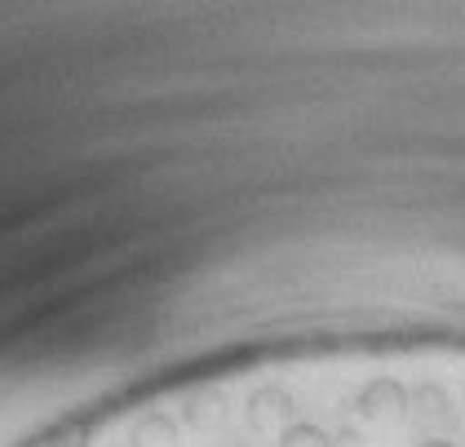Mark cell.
Wrapping results in <instances>:
<instances>
[{
    "label": "cell",
    "instance_id": "6da1fadb",
    "mask_svg": "<svg viewBox=\"0 0 465 447\" xmlns=\"http://www.w3.org/2000/svg\"><path fill=\"white\" fill-rule=\"evenodd\" d=\"M408 408H412V390L394 377H372L355 394L359 421H368V425H377V430L403 425V421H408Z\"/></svg>",
    "mask_w": 465,
    "mask_h": 447
},
{
    "label": "cell",
    "instance_id": "7a4b0ae2",
    "mask_svg": "<svg viewBox=\"0 0 465 447\" xmlns=\"http://www.w3.org/2000/svg\"><path fill=\"white\" fill-rule=\"evenodd\" d=\"M408 421L426 434V439H448L457 430V403L448 394V385L439 381H421L412 385V408H408Z\"/></svg>",
    "mask_w": 465,
    "mask_h": 447
},
{
    "label": "cell",
    "instance_id": "3957f363",
    "mask_svg": "<svg viewBox=\"0 0 465 447\" xmlns=\"http://www.w3.org/2000/svg\"><path fill=\"white\" fill-rule=\"evenodd\" d=\"M244 421H249L257 434H284L288 425L297 421V399L288 394L284 385H262V390H252L249 403H244Z\"/></svg>",
    "mask_w": 465,
    "mask_h": 447
},
{
    "label": "cell",
    "instance_id": "277c9868",
    "mask_svg": "<svg viewBox=\"0 0 465 447\" xmlns=\"http://www.w3.org/2000/svg\"><path fill=\"white\" fill-rule=\"evenodd\" d=\"M129 443H134V447H178V425H173V416L146 412L143 421L134 425Z\"/></svg>",
    "mask_w": 465,
    "mask_h": 447
},
{
    "label": "cell",
    "instance_id": "5b68a950",
    "mask_svg": "<svg viewBox=\"0 0 465 447\" xmlns=\"http://www.w3.org/2000/svg\"><path fill=\"white\" fill-rule=\"evenodd\" d=\"M27 447H89V421H58Z\"/></svg>",
    "mask_w": 465,
    "mask_h": 447
},
{
    "label": "cell",
    "instance_id": "8992f818",
    "mask_svg": "<svg viewBox=\"0 0 465 447\" xmlns=\"http://www.w3.org/2000/svg\"><path fill=\"white\" fill-rule=\"evenodd\" d=\"M182 416H186L195 430H204V425H217V421L226 416V403H222V394L204 390V394H191V399H186V412Z\"/></svg>",
    "mask_w": 465,
    "mask_h": 447
},
{
    "label": "cell",
    "instance_id": "52a82bcc",
    "mask_svg": "<svg viewBox=\"0 0 465 447\" xmlns=\"http://www.w3.org/2000/svg\"><path fill=\"white\" fill-rule=\"evenodd\" d=\"M280 447H332V439L323 434L320 425H311V421H292L280 434Z\"/></svg>",
    "mask_w": 465,
    "mask_h": 447
},
{
    "label": "cell",
    "instance_id": "ba28073f",
    "mask_svg": "<svg viewBox=\"0 0 465 447\" xmlns=\"http://www.w3.org/2000/svg\"><path fill=\"white\" fill-rule=\"evenodd\" d=\"M417 447H457V443H448V439H426V443H417Z\"/></svg>",
    "mask_w": 465,
    "mask_h": 447
}]
</instances>
